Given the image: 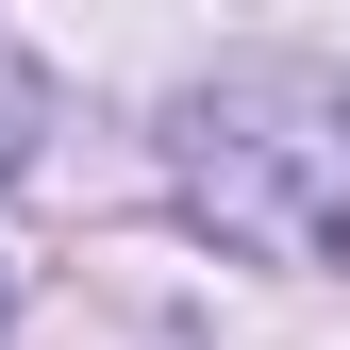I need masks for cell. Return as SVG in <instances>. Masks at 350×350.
Returning <instances> with one entry per match:
<instances>
[{
    "label": "cell",
    "mask_w": 350,
    "mask_h": 350,
    "mask_svg": "<svg viewBox=\"0 0 350 350\" xmlns=\"http://www.w3.org/2000/svg\"><path fill=\"white\" fill-rule=\"evenodd\" d=\"M184 184L217 234L284 250V267H350V100L317 83H234L184 117Z\"/></svg>",
    "instance_id": "obj_1"
},
{
    "label": "cell",
    "mask_w": 350,
    "mask_h": 350,
    "mask_svg": "<svg viewBox=\"0 0 350 350\" xmlns=\"http://www.w3.org/2000/svg\"><path fill=\"white\" fill-rule=\"evenodd\" d=\"M0 317H17V284H0Z\"/></svg>",
    "instance_id": "obj_2"
}]
</instances>
